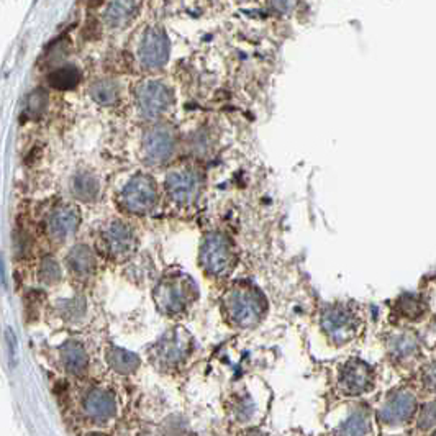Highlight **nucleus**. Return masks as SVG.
Returning <instances> with one entry per match:
<instances>
[{"label": "nucleus", "instance_id": "f257e3e1", "mask_svg": "<svg viewBox=\"0 0 436 436\" xmlns=\"http://www.w3.org/2000/svg\"><path fill=\"white\" fill-rule=\"evenodd\" d=\"M223 305H225L227 317L236 327L256 325L266 310V300L261 292L246 284H240L228 290Z\"/></svg>", "mask_w": 436, "mask_h": 436}, {"label": "nucleus", "instance_id": "f03ea898", "mask_svg": "<svg viewBox=\"0 0 436 436\" xmlns=\"http://www.w3.org/2000/svg\"><path fill=\"white\" fill-rule=\"evenodd\" d=\"M195 292L197 287L192 284V280L184 276H175V278L163 279L158 284L154 289V300L161 312L168 315H178L190 305Z\"/></svg>", "mask_w": 436, "mask_h": 436}, {"label": "nucleus", "instance_id": "7ed1b4c3", "mask_svg": "<svg viewBox=\"0 0 436 436\" xmlns=\"http://www.w3.org/2000/svg\"><path fill=\"white\" fill-rule=\"evenodd\" d=\"M200 263L212 276H227L235 266V249L222 233H212L200 249Z\"/></svg>", "mask_w": 436, "mask_h": 436}, {"label": "nucleus", "instance_id": "20e7f679", "mask_svg": "<svg viewBox=\"0 0 436 436\" xmlns=\"http://www.w3.org/2000/svg\"><path fill=\"white\" fill-rule=\"evenodd\" d=\"M190 353V337L184 329H173L154 344L151 358L161 369H173Z\"/></svg>", "mask_w": 436, "mask_h": 436}, {"label": "nucleus", "instance_id": "39448f33", "mask_svg": "<svg viewBox=\"0 0 436 436\" xmlns=\"http://www.w3.org/2000/svg\"><path fill=\"white\" fill-rule=\"evenodd\" d=\"M120 202L130 214L143 215L151 212L158 202V190L153 179L148 175L133 178L121 190Z\"/></svg>", "mask_w": 436, "mask_h": 436}, {"label": "nucleus", "instance_id": "423d86ee", "mask_svg": "<svg viewBox=\"0 0 436 436\" xmlns=\"http://www.w3.org/2000/svg\"><path fill=\"white\" fill-rule=\"evenodd\" d=\"M173 102L171 90L166 84L159 81L143 82L136 90V105L140 114L146 119L161 116Z\"/></svg>", "mask_w": 436, "mask_h": 436}, {"label": "nucleus", "instance_id": "0eeeda50", "mask_svg": "<svg viewBox=\"0 0 436 436\" xmlns=\"http://www.w3.org/2000/svg\"><path fill=\"white\" fill-rule=\"evenodd\" d=\"M202 189L199 173L189 168L174 169L166 178V190L171 199L179 205H189L195 202Z\"/></svg>", "mask_w": 436, "mask_h": 436}, {"label": "nucleus", "instance_id": "6e6552de", "mask_svg": "<svg viewBox=\"0 0 436 436\" xmlns=\"http://www.w3.org/2000/svg\"><path fill=\"white\" fill-rule=\"evenodd\" d=\"M136 246V238L126 223L115 220L102 233V248L111 259H125Z\"/></svg>", "mask_w": 436, "mask_h": 436}, {"label": "nucleus", "instance_id": "1a4fd4ad", "mask_svg": "<svg viewBox=\"0 0 436 436\" xmlns=\"http://www.w3.org/2000/svg\"><path fill=\"white\" fill-rule=\"evenodd\" d=\"M175 135L169 126H154L143 138V153L148 163H166L174 154Z\"/></svg>", "mask_w": 436, "mask_h": 436}, {"label": "nucleus", "instance_id": "9d476101", "mask_svg": "<svg viewBox=\"0 0 436 436\" xmlns=\"http://www.w3.org/2000/svg\"><path fill=\"white\" fill-rule=\"evenodd\" d=\"M138 56H140V62L146 69L163 67L169 60V40L166 33L159 28L148 30L143 35Z\"/></svg>", "mask_w": 436, "mask_h": 436}, {"label": "nucleus", "instance_id": "9b49d317", "mask_svg": "<svg viewBox=\"0 0 436 436\" xmlns=\"http://www.w3.org/2000/svg\"><path fill=\"white\" fill-rule=\"evenodd\" d=\"M323 329L337 343H344L353 338L356 332V318L348 308L329 307L322 318Z\"/></svg>", "mask_w": 436, "mask_h": 436}, {"label": "nucleus", "instance_id": "f8f14e48", "mask_svg": "<svg viewBox=\"0 0 436 436\" xmlns=\"http://www.w3.org/2000/svg\"><path fill=\"white\" fill-rule=\"evenodd\" d=\"M79 210L74 209L72 205H61L55 209L48 217L46 228L53 240L65 241L69 236L76 233L79 227Z\"/></svg>", "mask_w": 436, "mask_h": 436}, {"label": "nucleus", "instance_id": "ddd939ff", "mask_svg": "<svg viewBox=\"0 0 436 436\" xmlns=\"http://www.w3.org/2000/svg\"><path fill=\"white\" fill-rule=\"evenodd\" d=\"M339 384H342L343 392L349 396L368 391L371 387V369L361 361H351L342 371Z\"/></svg>", "mask_w": 436, "mask_h": 436}, {"label": "nucleus", "instance_id": "4468645a", "mask_svg": "<svg viewBox=\"0 0 436 436\" xmlns=\"http://www.w3.org/2000/svg\"><path fill=\"white\" fill-rule=\"evenodd\" d=\"M84 410L95 422H107L116 413V402L109 392L92 389L84 398Z\"/></svg>", "mask_w": 436, "mask_h": 436}, {"label": "nucleus", "instance_id": "2eb2a0df", "mask_svg": "<svg viewBox=\"0 0 436 436\" xmlns=\"http://www.w3.org/2000/svg\"><path fill=\"white\" fill-rule=\"evenodd\" d=\"M136 12V0H110L105 9L104 20L110 28L125 26Z\"/></svg>", "mask_w": 436, "mask_h": 436}, {"label": "nucleus", "instance_id": "dca6fc26", "mask_svg": "<svg viewBox=\"0 0 436 436\" xmlns=\"http://www.w3.org/2000/svg\"><path fill=\"white\" fill-rule=\"evenodd\" d=\"M67 266H69V269L72 271L74 276L86 278V276H89L94 271V266H95L94 254L86 246V244H79V246L72 248V251L69 253Z\"/></svg>", "mask_w": 436, "mask_h": 436}, {"label": "nucleus", "instance_id": "f3484780", "mask_svg": "<svg viewBox=\"0 0 436 436\" xmlns=\"http://www.w3.org/2000/svg\"><path fill=\"white\" fill-rule=\"evenodd\" d=\"M72 194L76 199L82 200V202H90L95 200L99 195V180L92 173L89 171H81L74 175L72 179Z\"/></svg>", "mask_w": 436, "mask_h": 436}, {"label": "nucleus", "instance_id": "a211bd4d", "mask_svg": "<svg viewBox=\"0 0 436 436\" xmlns=\"http://www.w3.org/2000/svg\"><path fill=\"white\" fill-rule=\"evenodd\" d=\"M61 358L65 368L71 374H82L87 368V354L79 343L69 342L61 348Z\"/></svg>", "mask_w": 436, "mask_h": 436}, {"label": "nucleus", "instance_id": "6ab92c4d", "mask_svg": "<svg viewBox=\"0 0 436 436\" xmlns=\"http://www.w3.org/2000/svg\"><path fill=\"white\" fill-rule=\"evenodd\" d=\"M79 79H81V72L76 66H61L55 69L48 77V82L53 89L58 90H71L79 84Z\"/></svg>", "mask_w": 436, "mask_h": 436}, {"label": "nucleus", "instance_id": "aec40b11", "mask_svg": "<svg viewBox=\"0 0 436 436\" xmlns=\"http://www.w3.org/2000/svg\"><path fill=\"white\" fill-rule=\"evenodd\" d=\"M107 358L111 369L120 372V374H130L140 366V358L135 353H130V351L121 348H111Z\"/></svg>", "mask_w": 436, "mask_h": 436}, {"label": "nucleus", "instance_id": "412c9836", "mask_svg": "<svg viewBox=\"0 0 436 436\" xmlns=\"http://www.w3.org/2000/svg\"><path fill=\"white\" fill-rule=\"evenodd\" d=\"M90 95L100 105H114L119 100V84L111 79H99L90 86Z\"/></svg>", "mask_w": 436, "mask_h": 436}, {"label": "nucleus", "instance_id": "4be33fe9", "mask_svg": "<svg viewBox=\"0 0 436 436\" xmlns=\"http://www.w3.org/2000/svg\"><path fill=\"white\" fill-rule=\"evenodd\" d=\"M412 408L413 403L410 398L405 396H398L387 402V405L382 408L381 418H384L386 422H397V420L410 417Z\"/></svg>", "mask_w": 436, "mask_h": 436}, {"label": "nucleus", "instance_id": "5701e85b", "mask_svg": "<svg viewBox=\"0 0 436 436\" xmlns=\"http://www.w3.org/2000/svg\"><path fill=\"white\" fill-rule=\"evenodd\" d=\"M48 109V94L43 89H35L33 92L28 94L25 104L26 115L31 116V119H38L45 114V110Z\"/></svg>", "mask_w": 436, "mask_h": 436}, {"label": "nucleus", "instance_id": "b1692460", "mask_svg": "<svg viewBox=\"0 0 436 436\" xmlns=\"http://www.w3.org/2000/svg\"><path fill=\"white\" fill-rule=\"evenodd\" d=\"M366 432H368V420L363 415L356 413L348 422L343 423L339 436H364Z\"/></svg>", "mask_w": 436, "mask_h": 436}, {"label": "nucleus", "instance_id": "393cba45", "mask_svg": "<svg viewBox=\"0 0 436 436\" xmlns=\"http://www.w3.org/2000/svg\"><path fill=\"white\" fill-rule=\"evenodd\" d=\"M40 278L45 284H56L61 279V269L53 258H45L41 261L40 268Z\"/></svg>", "mask_w": 436, "mask_h": 436}, {"label": "nucleus", "instance_id": "a878e982", "mask_svg": "<svg viewBox=\"0 0 436 436\" xmlns=\"http://www.w3.org/2000/svg\"><path fill=\"white\" fill-rule=\"evenodd\" d=\"M253 412H254V405L248 400V398H244V400H240V402L236 403V407H235V413H236V417L240 418V420L249 418V417H251Z\"/></svg>", "mask_w": 436, "mask_h": 436}, {"label": "nucleus", "instance_id": "bb28decb", "mask_svg": "<svg viewBox=\"0 0 436 436\" xmlns=\"http://www.w3.org/2000/svg\"><path fill=\"white\" fill-rule=\"evenodd\" d=\"M294 4H295V0H271L273 9H276L280 13L290 12V9L294 7Z\"/></svg>", "mask_w": 436, "mask_h": 436}, {"label": "nucleus", "instance_id": "cd10ccee", "mask_svg": "<svg viewBox=\"0 0 436 436\" xmlns=\"http://www.w3.org/2000/svg\"><path fill=\"white\" fill-rule=\"evenodd\" d=\"M7 339H9V349H10V361L17 359V339H15V333L12 328H7Z\"/></svg>", "mask_w": 436, "mask_h": 436}, {"label": "nucleus", "instance_id": "c85d7f7f", "mask_svg": "<svg viewBox=\"0 0 436 436\" xmlns=\"http://www.w3.org/2000/svg\"><path fill=\"white\" fill-rule=\"evenodd\" d=\"M87 436H104V435H97V433H95V435H87Z\"/></svg>", "mask_w": 436, "mask_h": 436}]
</instances>
